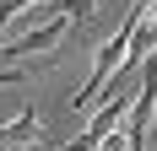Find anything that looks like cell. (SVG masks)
Here are the masks:
<instances>
[{
  "mask_svg": "<svg viewBox=\"0 0 157 151\" xmlns=\"http://www.w3.org/2000/svg\"><path fill=\"white\" fill-rule=\"evenodd\" d=\"M146 11H152V0H136L125 11V22H119V32H109V38L98 43L92 70H87V87L71 97L76 113H98V108L109 103V92H114V81H119V70H125V54H130V43H136V27L146 22Z\"/></svg>",
  "mask_w": 157,
  "mask_h": 151,
  "instance_id": "cell-1",
  "label": "cell"
},
{
  "mask_svg": "<svg viewBox=\"0 0 157 151\" xmlns=\"http://www.w3.org/2000/svg\"><path fill=\"white\" fill-rule=\"evenodd\" d=\"M130 108H136V92L114 87V92H109V103H103V108L92 113V119H87V135H81L71 151H98L103 140L114 135V130H125V124H130Z\"/></svg>",
  "mask_w": 157,
  "mask_h": 151,
  "instance_id": "cell-2",
  "label": "cell"
},
{
  "mask_svg": "<svg viewBox=\"0 0 157 151\" xmlns=\"http://www.w3.org/2000/svg\"><path fill=\"white\" fill-rule=\"evenodd\" d=\"M33 140H38V113L33 108H22L16 119L0 124V146H33Z\"/></svg>",
  "mask_w": 157,
  "mask_h": 151,
  "instance_id": "cell-3",
  "label": "cell"
},
{
  "mask_svg": "<svg viewBox=\"0 0 157 151\" xmlns=\"http://www.w3.org/2000/svg\"><path fill=\"white\" fill-rule=\"evenodd\" d=\"M60 11L71 16V22H87V16L98 11V0H60Z\"/></svg>",
  "mask_w": 157,
  "mask_h": 151,
  "instance_id": "cell-4",
  "label": "cell"
},
{
  "mask_svg": "<svg viewBox=\"0 0 157 151\" xmlns=\"http://www.w3.org/2000/svg\"><path fill=\"white\" fill-rule=\"evenodd\" d=\"M98 151H130V140H125V130H114V135L103 140V146H98Z\"/></svg>",
  "mask_w": 157,
  "mask_h": 151,
  "instance_id": "cell-5",
  "label": "cell"
},
{
  "mask_svg": "<svg viewBox=\"0 0 157 151\" xmlns=\"http://www.w3.org/2000/svg\"><path fill=\"white\" fill-rule=\"evenodd\" d=\"M22 76H27L22 65H11V70H0V87H22Z\"/></svg>",
  "mask_w": 157,
  "mask_h": 151,
  "instance_id": "cell-6",
  "label": "cell"
},
{
  "mask_svg": "<svg viewBox=\"0 0 157 151\" xmlns=\"http://www.w3.org/2000/svg\"><path fill=\"white\" fill-rule=\"evenodd\" d=\"M152 151H157V140H152Z\"/></svg>",
  "mask_w": 157,
  "mask_h": 151,
  "instance_id": "cell-7",
  "label": "cell"
}]
</instances>
